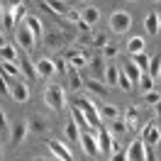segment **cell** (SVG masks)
<instances>
[{"instance_id": "9c48e42d", "label": "cell", "mask_w": 161, "mask_h": 161, "mask_svg": "<svg viewBox=\"0 0 161 161\" xmlns=\"http://www.w3.org/2000/svg\"><path fill=\"white\" fill-rule=\"evenodd\" d=\"M10 95H12V100L15 103H27L30 100V86L25 83V80H15L12 83V88H10Z\"/></svg>"}, {"instance_id": "681fc988", "label": "cell", "mask_w": 161, "mask_h": 161, "mask_svg": "<svg viewBox=\"0 0 161 161\" xmlns=\"http://www.w3.org/2000/svg\"><path fill=\"white\" fill-rule=\"evenodd\" d=\"M159 80H161V73H159Z\"/></svg>"}, {"instance_id": "f35d334b", "label": "cell", "mask_w": 161, "mask_h": 161, "mask_svg": "<svg viewBox=\"0 0 161 161\" xmlns=\"http://www.w3.org/2000/svg\"><path fill=\"white\" fill-rule=\"evenodd\" d=\"M66 20H69V22H73V25H78V22L83 20V15H80L78 10H73V8H71V10H69V15H66Z\"/></svg>"}, {"instance_id": "d6a6232c", "label": "cell", "mask_w": 161, "mask_h": 161, "mask_svg": "<svg viewBox=\"0 0 161 161\" xmlns=\"http://www.w3.org/2000/svg\"><path fill=\"white\" fill-rule=\"evenodd\" d=\"M125 122H127V130H137V127H139V122H137V110H134V108H130V110H127Z\"/></svg>"}, {"instance_id": "8992f818", "label": "cell", "mask_w": 161, "mask_h": 161, "mask_svg": "<svg viewBox=\"0 0 161 161\" xmlns=\"http://www.w3.org/2000/svg\"><path fill=\"white\" fill-rule=\"evenodd\" d=\"M78 144H80V149H83L86 156H95V154L100 151V142H98V137H95V132H83Z\"/></svg>"}, {"instance_id": "603a6c76", "label": "cell", "mask_w": 161, "mask_h": 161, "mask_svg": "<svg viewBox=\"0 0 161 161\" xmlns=\"http://www.w3.org/2000/svg\"><path fill=\"white\" fill-rule=\"evenodd\" d=\"M80 15H83V22H88L91 27H93V25H95L98 20H100V12H98V8H93V5H86Z\"/></svg>"}, {"instance_id": "816d5d0a", "label": "cell", "mask_w": 161, "mask_h": 161, "mask_svg": "<svg viewBox=\"0 0 161 161\" xmlns=\"http://www.w3.org/2000/svg\"><path fill=\"white\" fill-rule=\"evenodd\" d=\"M132 3H134V0H132Z\"/></svg>"}, {"instance_id": "60d3db41", "label": "cell", "mask_w": 161, "mask_h": 161, "mask_svg": "<svg viewBox=\"0 0 161 161\" xmlns=\"http://www.w3.org/2000/svg\"><path fill=\"white\" fill-rule=\"evenodd\" d=\"M30 15H27V10H25V5H20V8H15V22L20 20H27Z\"/></svg>"}, {"instance_id": "836d02e7", "label": "cell", "mask_w": 161, "mask_h": 161, "mask_svg": "<svg viewBox=\"0 0 161 161\" xmlns=\"http://www.w3.org/2000/svg\"><path fill=\"white\" fill-rule=\"evenodd\" d=\"M122 132H127V122L110 120V134H122Z\"/></svg>"}, {"instance_id": "9a60e30c", "label": "cell", "mask_w": 161, "mask_h": 161, "mask_svg": "<svg viewBox=\"0 0 161 161\" xmlns=\"http://www.w3.org/2000/svg\"><path fill=\"white\" fill-rule=\"evenodd\" d=\"M144 30L149 32L151 37L161 32V25H159V12H149V15L144 17Z\"/></svg>"}, {"instance_id": "4dcf8cb0", "label": "cell", "mask_w": 161, "mask_h": 161, "mask_svg": "<svg viewBox=\"0 0 161 161\" xmlns=\"http://www.w3.org/2000/svg\"><path fill=\"white\" fill-rule=\"evenodd\" d=\"M3 73H8V76H12V78H17L22 73V69L17 66V64H10V61H3Z\"/></svg>"}, {"instance_id": "5bb4252c", "label": "cell", "mask_w": 161, "mask_h": 161, "mask_svg": "<svg viewBox=\"0 0 161 161\" xmlns=\"http://www.w3.org/2000/svg\"><path fill=\"white\" fill-rule=\"evenodd\" d=\"M27 132H30V125H27V122H17V125H12L10 142H12V144H22V139L27 137Z\"/></svg>"}, {"instance_id": "2e32d148", "label": "cell", "mask_w": 161, "mask_h": 161, "mask_svg": "<svg viewBox=\"0 0 161 161\" xmlns=\"http://www.w3.org/2000/svg\"><path fill=\"white\" fill-rule=\"evenodd\" d=\"M125 73H127V76H130V80L132 83H134V86H139V80H142V76H144V71L139 69V66H137V64H134V61H127V64H125Z\"/></svg>"}, {"instance_id": "3957f363", "label": "cell", "mask_w": 161, "mask_h": 161, "mask_svg": "<svg viewBox=\"0 0 161 161\" xmlns=\"http://www.w3.org/2000/svg\"><path fill=\"white\" fill-rule=\"evenodd\" d=\"M44 103L49 105L51 110H61L64 105H66V93L61 86H49L47 91H44Z\"/></svg>"}, {"instance_id": "cb8c5ba5", "label": "cell", "mask_w": 161, "mask_h": 161, "mask_svg": "<svg viewBox=\"0 0 161 161\" xmlns=\"http://www.w3.org/2000/svg\"><path fill=\"white\" fill-rule=\"evenodd\" d=\"M66 76H69V83H71V91H78L80 88V76H78V69L76 66H66Z\"/></svg>"}, {"instance_id": "d6986e66", "label": "cell", "mask_w": 161, "mask_h": 161, "mask_svg": "<svg viewBox=\"0 0 161 161\" xmlns=\"http://www.w3.org/2000/svg\"><path fill=\"white\" fill-rule=\"evenodd\" d=\"M64 132H66V137L71 139V144H76V142H80V134L83 132H78V125H76V120L71 117L69 122H66V127H64Z\"/></svg>"}, {"instance_id": "5b68a950", "label": "cell", "mask_w": 161, "mask_h": 161, "mask_svg": "<svg viewBox=\"0 0 161 161\" xmlns=\"http://www.w3.org/2000/svg\"><path fill=\"white\" fill-rule=\"evenodd\" d=\"M47 147H49V151L59 161H76V159H73V154H71V144H64V142H59V139H49V142H47Z\"/></svg>"}, {"instance_id": "30bf717a", "label": "cell", "mask_w": 161, "mask_h": 161, "mask_svg": "<svg viewBox=\"0 0 161 161\" xmlns=\"http://www.w3.org/2000/svg\"><path fill=\"white\" fill-rule=\"evenodd\" d=\"M127 156H130V161H147V144L142 139H134L127 147Z\"/></svg>"}, {"instance_id": "4316f807", "label": "cell", "mask_w": 161, "mask_h": 161, "mask_svg": "<svg viewBox=\"0 0 161 161\" xmlns=\"http://www.w3.org/2000/svg\"><path fill=\"white\" fill-rule=\"evenodd\" d=\"M86 88H88V91L91 93H95V95H100V98H105V95H108V88H105V86H103L100 80H86Z\"/></svg>"}, {"instance_id": "ffe728a7", "label": "cell", "mask_w": 161, "mask_h": 161, "mask_svg": "<svg viewBox=\"0 0 161 161\" xmlns=\"http://www.w3.org/2000/svg\"><path fill=\"white\" fill-rule=\"evenodd\" d=\"M66 61H69L71 66H76V69H80V66H86V61H88V56H86L83 51H66Z\"/></svg>"}, {"instance_id": "1f68e13d", "label": "cell", "mask_w": 161, "mask_h": 161, "mask_svg": "<svg viewBox=\"0 0 161 161\" xmlns=\"http://www.w3.org/2000/svg\"><path fill=\"white\" fill-rule=\"evenodd\" d=\"M139 88H142L144 93L154 91V76H151V73H144V76H142V80H139Z\"/></svg>"}, {"instance_id": "ee69618b", "label": "cell", "mask_w": 161, "mask_h": 161, "mask_svg": "<svg viewBox=\"0 0 161 161\" xmlns=\"http://www.w3.org/2000/svg\"><path fill=\"white\" fill-rule=\"evenodd\" d=\"M76 27H78V30L83 32V34H88V32H91V25H88V22H83V20H80L78 25H76Z\"/></svg>"}, {"instance_id": "e575fe53", "label": "cell", "mask_w": 161, "mask_h": 161, "mask_svg": "<svg viewBox=\"0 0 161 161\" xmlns=\"http://www.w3.org/2000/svg\"><path fill=\"white\" fill-rule=\"evenodd\" d=\"M149 73L154 76V78H159L161 73V56L156 54V56H151V66H149Z\"/></svg>"}, {"instance_id": "7bdbcfd3", "label": "cell", "mask_w": 161, "mask_h": 161, "mask_svg": "<svg viewBox=\"0 0 161 161\" xmlns=\"http://www.w3.org/2000/svg\"><path fill=\"white\" fill-rule=\"evenodd\" d=\"M91 69L93 71H100L103 69V59H100V56H93V59H91Z\"/></svg>"}, {"instance_id": "74e56055", "label": "cell", "mask_w": 161, "mask_h": 161, "mask_svg": "<svg viewBox=\"0 0 161 161\" xmlns=\"http://www.w3.org/2000/svg\"><path fill=\"white\" fill-rule=\"evenodd\" d=\"M144 100L149 103V105H159V103H161V95L156 91H149V93H144Z\"/></svg>"}, {"instance_id": "d590c367", "label": "cell", "mask_w": 161, "mask_h": 161, "mask_svg": "<svg viewBox=\"0 0 161 161\" xmlns=\"http://www.w3.org/2000/svg\"><path fill=\"white\" fill-rule=\"evenodd\" d=\"M91 47H103V49H105V47H108V34H95V37H93L91 39Z\"/></svg>"}, {"instance_id": "4fadbf2b", "label": "cell", "mask_w": 161, "mask_h": 161, "mask_svg": "<svg viewBox=\"0 0 161 161\" xmlns=\"http://www.w3.org/2000/svg\"><path fill=\"white\" fill-rule=\"evenodd\" d=\"M42 8L49 12H56V15H69V10H71L64 0H47V3H42Z\"/></svg>"}, {"instance_id": "7402d4cb", "label": "cell", "mask_w": 161, "mask_h": 161, "mask_svg": "<svg viewBox=\"0 0 161 161\" xmlns=\"http://www.w3.org/2000/svg\"><path fill=\"white\" fill-rule=\"evenodd\" d=\"M20 69H22V73L27 76V78H39V73H37V66H32V61L27 59V56H20Z\"/></svg>"}, {"instance_id": "7c38bea8", "label": "cell", "mask_w": 161, "mask_h": 161, "mask_svg": "<svg viewBox=\"0 0 161 161\" xmlns=\"http://www.w3.org/2000/svg\"><path fill=\"white\" fill-rule=\"evenodd\" d=\"M34 66H37V73H39L42 78H51V73L56 71V61H51V59H39Z\"/></svg>"}, {"instance_id": "6da1fadb", "label": "cell", "mask_w": 161, "mask_h": 161, "mask_svg": "<svg viewBox=\"0 0 161 161\" xmlns=\"http://www.w3.org/2000/svg\"><path fill=\"white\" fill-rule=\"evenodd\" d=\"M73 105L78 108L83 115H86V120H88V125H91L93 132H100L103 127V117H100V110H98V105L91 100V98H78V100H73Z\"/></svg>"}, {"instance_id": "f6af8a7d", "label": "cell", "mask_w": 161, "mask_h": 161, "mask_svg": "<svg viewBox=\"0 0 161 161\" xmlns=\"http://www.w3.org/2000/svg\"><path fill=\"white\" fill-rule=\"evenodd\" d=\"M8 5H10V8H20V5H25V0H10Z\"/></svg>"}, {"instance_id": "277c9868", "label": "cell", "mask_w": 161, "mask_h": 161, "mask_svg": "<svg viewBox=\"0 0 161 161\" xmlns=\"http://www.w3.org/2000/svg\"><path fill=\"white\" fill-rule=\"evenodd\" d=\"M15 39H17V47H22V49H37L39 44H37V39H34V34H32V30L27 27V25H20L17 27V32H15Z\"/></svg>"}, {"instance_id": "83f0119b", "label": "cell", "mask_w": 161, "mask_h": 161, "mask_svg": "<svg viewBox=\"0 0 161 161\" xmlns=\"http://www.w3.org/2000/svg\"><path fill=\"white\" fill-rule=\"evenodd\" d=\"M120 76H122V71L117 69V66H112V64L105 69V78H108L110 86H117V83H120Z\"/></svg>"}, {"instance_id": "bcb514c9", "label": "cell", "mask_w": 161, "mask_h": 161, "mask_svg": "<svg viewBox=\"0 0 161 161\" xmlns=\"http://www.w3.org/2000/svg\"><path fill=\"white\" fill-rule=\"evenodd\" d=\"M156 117H159V127H161V103L156 105Z\"/></svg>"}, {"instance_id": "ab89813d", "label": "cell", "mask_w": 161, "mask_h": 161, "mask_svg": "<svg viewBox=\"0 0 161 161\" xmlns=\"http://www.w3.org/2000/svg\"><path fill=\"white\" fill-rule=\"evenodd\" d=\"M110 161H130V156H127V149H120V151H115L110 156Z\"/></svg>"}, {"instance_id": "c3c4849f", "label": "cell", "mask_w": 161, "mask_h": 161, "mask_svg": "<svg viewBox=\"0 0 161 161\" xmlns=\"http://www.w3.org/2000/svg\"><path fill=\"white\" fill-rule=\"evenodd\" d=\"M159 25H161V10H159Z\"/></svg>"}, {"instance_id": "7a4b0ae2", "label": "cell", "mask_w": 161, "mask_h": 161, "mask_svg": "<svg viewBox=\"0 0 161 161\" xmlns=\"http://www.w3.org/2000/svg\"><path fill=\"white\" fill-rule=\"evenodd\" d=\"M108 27H110L115 34H125V32L132 27V15L127 10H115V12H110V17H108Z\"/></svg>"}, {"instance_id": "f907efd6", "label": "cell", "mask_w": 161, "mask_h": 161, "mask_svg": "<svg viewBox=\"0 0 161 161\" xmlns=\"http://www.w3.org/2000/svg\"><path fill=\"white\" fill-rule=\"evenodd\" d=\"M156 3H161V0H156Z\"/></svg>"}, {"instance_id": "f1b7e54d", "label": "cell", "mask_w": 161, "mask_h": 161, "mask_svg": "<svg viewBox=\"0 0 161 161\" xmlns=\"http://www.w3.org/2000/svg\"><path fill=\"white\" fill-rule=\"evenodd\" d=\"M130 59L134 61V64H137L144 73H147V69L151 66V59H149V54H147V51H144V54H134V56H130Z\"/></svg>"}, {"instance_id": "8fae6325", "label": "cell", "mask_w": 161, "mask_h": 161, "mask_svg": "<svg viewBox=\"0 0 161 161\" xmlns=\"http://www.w3.org/2000/svg\"><path fill=\"white\" fill-rule=\"evenodd\" d=\"M25 25L32 30V34H34V39H37V44H44V25H42L39 17H34V15H30L27 20H25Z\"/></svg>"}, {"instance_id": "ac0fdd59", "label": "cell", "mask_w": 161, "mask_h": 161, "mask_svg": "<svg viewBox=\"0 0 161 161\" xmlns=\"http://www.w3.org/2000/svg\"><path fill=\"white\" fill-rule=\"evenodd\" d=\"M0 56H3V61H10V64H17V61H20V56H17V47H15V44H3Z\"/></svg>"}, {"instance_id": "52a82bcc", "label": "cell", "mask_w": 161, "mask_h": 161, "mask_svg": "<svg viewBox=\"0 0 161 161\" xmlns=\"http://www.w3.org/2000/svg\"><path fill=\"white\" fill-rule=\"evenodd\" d=\"M159 139H161V127L159 125H144L142 127V142L147 144V149H154L156 144H159Z\"/></svg>"}, {"instance_id": "8d00e7d4", "label": "cell", "mask_w": 161, "mask_h": 161, "mask_svg": "<svg viewBox=\"0 0 161 161\" xmlns=\"http://www.w3.org/2000/svg\"><path fill=\"white\" fill-rule=\"evenodd\" d=\"M117 86H120L122 91H132V88H134V83L130 80V76H127L125 71H122V76H120V83H117Z\"/></svg>"}, {"instance_id": "44dd1931", "label": "cell", "mask_w": 161, "mask_h": 161, "mask_svg": "<svg viewBox=\"0 0 161 161\" xmlns=\"http://www.w3.org/2000/svg\"><path fill=\"white\" fill-rule=\"evenodd\" d=\"M12 25H15V8L5 5L3 8V32H10Z\"/></svg>"}, {"instance_id": "e0dca14e", "label": "cell", "mask_w": 161, "mask_h": 161, "mask_svg": "<svg viewBox=\"0 0 161 161\" xmlns=\"http://www.w3.org/2000/svg\"><path fill=\"white\" fill-rule=\"evenodd\" d=\"M144 47H147L144 37H130V39H127V51H130V56H134V54H144Z\"/></svg>"}, {"instance_id": "ba28073f", "label": "cell", "mask_w": 161, "mask_h": 161, "mask_svg": "<svg viewBox=\"0 0 161 161\" xmlns=\"http://www.w3.org/2000/svg\"><path fill=\"white\" fill-rule=\"evenodd\" d=\"M98 142H100V151H105L108 156H112L115 151H120V147H117L115 139H112L110 130H105V127H100V132H98Z\"/></svg>"}, {"instance_id": "f546056e", "label": "cell", "mask_w": 161, "mask_h": 161, "mask_svg": "<svg viewBox=\"0 0 161 161\" xmlns=\"http://www.w3.org/2000/svg\"><path fill=\"white\" fill-rule=\"evenodd\" d=\"M98 110H100V117H110V120H117V108L110 105V103H105V105H98Z\"/></svg>"}, {"instance_id": "b9f144b4", "label": "cell", "mask_w": 161, "mask_h": 161, "mask_svg": "<svg viewBox=\"0 0 161 161\" xmlns=\"http://www.w3.org/2000/svg\"><path fill=\"white\" fill-rule=\"evenodd\" d=\"M103 54H105L108 59H115V56H117V47H115V44H108V47L103 49Z\"/></svg>"}, {"instance_id": "d4e9b609", "label": "cell", "mask_w": 161, "mask_h": 161, "mask_svg": "<svg viewBox=\"0 0 161 161\" xmlns=\"http://www.w3.org/2000/svg\"><path fill=\"white\" fill-rule=\"evenodd\" d=\"M27 125H30V132H44L47 130V120L39 117V115H32L30 120H27Z\"/></svg>"}, {"instance_id": "7dc6e473", "label": "cell", "mask_w": 161, "mask_h": 161, "mask_svg": "<svg viewBox=\"0 0 161 161\" xmlns=\"http://www.w3.org/2000/svg\"><path fill=\"white\" fill-rule=\"evenodd\" d=\"M32 161H51V159H44V156H37V159H32Z\"/></svg>"}, {"instance_id": "484cf974", "label": "cell", "mask_w": 161, "mask_h": 161, "mask_svg": "<svg viewBox=\"0 0 161 161\" xmlns=\"http://www.w3.org/2000/svg\"><path fill=\"white\" fill-rule=\"evenodd\" d=\"M64 42H66V37L59 34V32H47V34H44V44H47V47H59Z\"/></svg>"}]
</instances>
